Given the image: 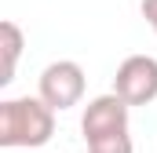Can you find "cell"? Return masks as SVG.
Listing matches in <instances>:
<instances>
[{
  "label": "cell",
  "instance_id": "1",
  "mask_svg": "<svg viewBox=\"0 0 157 153\" xmlns=\"http://www.w3.org/2000/svg\"><path fill=\"white\" fill-rule=\"evenodd\" d=\"M55 135V110L40 95L0 102V146L4 150H40Z\"/></svg>",
  "mask_w": 157,
  "mask_h": 153
},
{
  "label": "cell",
  "instance_id": "2",
  "mask_svg": "<svg viewBox=\"0 0 157 153\" xmlns=\"http://www.w3.org/2000/svg\"><path fill=\"white\" fill-rule=\"evenodd\" d=\"M84 88H88V76L80 69V62L73 58H59V62H48L44 73H40V84H37V95L55 110H73L80 99H84Z\"/></svg>",
  "mask_w": 157,
  "mask_h": 153
},
{
  "label": "cell",
  "instance_id": "3",
  "mask_svg": "<svg viewBox=\"0 0 157 153\" xmlns=\"http://www.w3.org/2000/svg\"><path fill=\"white\" fill-rule=\"evenodd\" d=\"M113 95L128 106H150L157 99V58L154 55H128L113 73Z\"/></svg>",
  "mask_w": 157,
  "mask_h": 153
},
{
  "label": "cell",
  "instance_id": "4",
  "mask_svg": "<svg viewBox=\"0 0 157 153\" xmlns=\"http://www.w3.org/2000/svg\"><path fill=\"white\" fill-rule=\"evenodd\" d=\"M128 113L132 106L117 99L113 91L110 95H95L84 113H80V131H84V142L88 139H102V135H117V131H128Z\"/></svg>",
  "mask_w": 157,
  "mask_h": 153
},
{
  "label": "cell",
  "instance_id": "5",
  "mask_svg": "<svg viewBox=\"0 0 157 153\" xmlns=\"http://www.w3.org/2000/svg\"><path fill=\"white\" fill-rule=\"evenodd\" d=\"M22 47H26V37H22L18 22L4 18V22H0V51H4V73H0V84H11V80H15Z\"/></svg>",
  "mask_w": 157,
  "mask_h": 153
},
{
  "label": "cell",
  "instance_id": "6",
  "mask_svg": "<svg viewBox=\"0 0 157 153\" xmlns=\"http://www.w3.org/2000/svg\"><path fill=\"white\" fill-rule=\"evenodd\" d=\"M84 146H88V153H135V142H132L128 131L102 135V139H88Z\"/></svg>",
  "mask_w": 157,
  "mask_h": 153
},
{
  "label": "cell",
  "instance_id": "7",
  "mask_svg": "<svg viewBox=\"0 0 157 153\" xmlns=\"http://www.w3.org/2000/svg\"><path fill=\"white\" fill-rule=\"evenodd\" d=\"M139 11H143V18H146V26L157 33V0H139Z\"/></svg>",
  "mask_w": 157,
  "mask_h": 153
}]
</instances>
